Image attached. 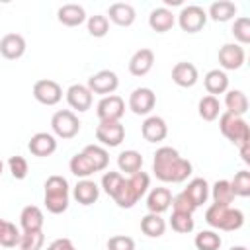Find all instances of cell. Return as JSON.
I'll return each mask as SVG.
<instances>
[{"label": "cell", "instance_id": "obj_14", "mask_svg": "<svg viewBox=\"0 0 250 250\" xmlns=\"http://www.w3.org/2000/svg\"><path fill=\"white\" fill-rule=\"evenodd\" d=\"M27 148L33 156H39V158H45V156H51L55 150H57V137L53 133H45V131H39L35 135H31L29 143H27Z\"/></svg>", "mask_w": 250, "mask_h": 250}, {"label": "cell", "instance_id": "obj_19", "mask_svg": "<svg viewBox=\"0 0 250 250\" xmlns=\"http://www.w3.org/2000/svg\"><path fill=\"white\" fill-rule=\"evenodd\" d=\"M172 205V191L168 188H152L146 195V209L148 213H158L162 215L164 211H168Z\"/></svg>", "mask_w": 250, "mask_h": 250}, {"label": "cell", "instance_id": "obj_39", "mask_svg": "<svg viewBox=\"0 0 250 250\" xmlns=\"http://www.w3.org/2000/svg\"><path fill=\"white\" fill-rule=\"evenodd\" d=\"M230 189L234 193V197H248L250 195V172L248 170H240L234 174V178L230 180Z\"/></svg>", "mask_w": 250, "mask_h": 250}, {"label": "cell", "instance_id": "obj_25", "mask_svg": "<svg viewBox=\"0 0 250 250\" xmlns=\"http://www.w3.org/2000/svg\"><path fill=\"white\" fill-rule=\"evenodd\" d=\"M43 211L37 205H27L21 209L20 213V225L23 229V232H31V230H43Z\"/></svg>", "mask_w": 250, "mask_h": 250}, {"label": "cell", "instance_id": "obj_18", "mask_svg": "<svg viewBox=\"0 0 250 250\" xmlns=\"http://www.w3.org/2000/svg\"><path fill=\"white\" fill-rule=\"evenodd\" d=\"M197 68L195 64L188 62V61H182V62H176L174 68H172V82L180 88H191L195 86L197 82Z\"/></svg>", "mask_w": 250, "mask_h": 250}, {"label": "cell", "instance_id": "obj_3", "mask_svg": "<svg viewBox=\"0 0 250 250\" xmlns=\"http://www.w3.org/2000/svg\"><path fill=\"white\" fill-rule=\"evenodd\" d=\"M205 223L219 230H238L244 225V213L240 209H234L230 205H209L205 211Z\"/></svg>", "mask_w": 250, "mask_h": 250}, {"label": "cell", "instance_id": "obj_33", "mask_svg": "<svg viewBox=\"0 0 250 250\" xmlns=\"http://www.w3.org/2000/svg\"><path fill=\"white\" fill-rule=\"evenodd\" d=\"M197 113L203 121H215L221 115V104L215 96H203L197 104Z\"/></svg>", "mask_w": 250, "mask_h": 250}, {"label": "cell", "instance_id": "obj_32", "mask_svg": "<svg viewBox=\"0 0 250 250\" xmlns=\"http://www.w3.org/2000/svg\"><path fill=\"white\" fill-rule=\"evenodd\" d=\"M82 152L88 156V160L92 162V166H94L96 172H102V170L107 168V164H109V154H107V150H105L102 145H86V146L82 148Z\"/></svg>", "mask_w": 250, "mask_h": 250}, {"label": "cell", "instance_id": "obj_38", "mask_svg": "<svg viewBox=\"0 0 250 250\" xmlns=\"http://www.w3.org/2000/svg\"><path fill=\"white\" fill-rule=\"evenodd\" d=\"M20 236H21V232H20V229L14 223H10V221H4L2 223V229H0V246H4V248L18 246L20 244Z\"/></svg>", "mask_w": 250, "mask_h": 250}, {"label": "cell", "instance_id": "obj_8", "mask_svg": "<svg viewBox=\"0 0 250 250\" xmlns=\"http://www.w3.org/2000/svg\"><path fill=\"white\" fill-rule=\"evenodd\" d=\"M125 113V102L121 96L111 94V96H104L98 105H96V115L102 123H109V121H121Z\"/></svg>", "mask_w": 250, "mask_h": 250}, {"label": "cell", "instance_id": "obj_13", "mask_svg": "<svg viewBox=\"0 0 250 250\" xmlns=\"http://www.w3.org/2000/svg\"><path fill=\"white\" fill-rule=\"evenodd\" d=\"M246 61L244 47L238 43H225L219 49V64L223 70H238Z\"/></svg>", "mask_w": 250, "mask_h": 250}, {"label": "cell", "instance_id": "obj_41", "mask_svg": "<svg viewBox=\"0 0 250 250\" xmlns=\"http://www.w3.org/2000/svg\"><path fill=\"white\" fill-rule=\"evenodd\" d=\"M170 227L172 230L180 232V234H188L193 230L195 227V221H193V215H188V213H172L170 217Z\"/></svg>", "mask_w": 250, "mask_h": 250}, {"label": "cell", "instance_id": "obj_20", "mask_svg": "<svg viewBox=\"0 0 250 250\" xmlns=\"http://www.w3.org/2000/svg\"><path fill=\"white\" fill-rule=\"evenodd\" d=\"M154 64V53L150 49H139L133 53V57L129 59V72L133 76H145L150 72Z\"/></svg>", "mask_w": 250, "mask_h": 250}, {"label": "cell", "instance_id": "obj_27", "mask_svg": "<svg viewBox=\"0 0 250 250\" xmlns=\"http://www.w3.org/2000/svg\"><path fill=\"white\" fill-rule=\"evenodd\" d=\"M184 193L188 195V199L191 201V205L197 209V207H201V205L207 201V197H209V184H207L205 178H193V180L188 184V188L184 189Z\"/></svg>", "mask_w": 250, "mask_h": 250}, {"label": "cell", "instance_id": "obj_7", "mask_svg": "<svg viewBox=\"0 0 250 250\" xmlns=\"http://www.w3.org/2000/svg\"><path fill=\"white\" fill-rule=\"evenodd\" d=\"M205 23H207V12L197 4L184 6L178 14V25L186 33H197L205 27Z\"/></svg>", "mask_w": 250, "mask_h": 250}, {"label": "cell", "instance_id": "obj_5", "mask_svg": "<svg viewBox=\"0 0 250 250\" xmlns=\"http://www.w3.org/2000/svg\"><path fill=\"white\" fill-rule=\"evenodd\" d=\"M219 129L236 146H242V145L250 143V127H248L246 119L240 117V115H232L229 111L221 113L219 115Z\"/></svg>", "mask_w": 250, "mask_h": 250}, {"label": "cell", "instance_id": "obj_43", "mask_svg": "<svg viewBox=\"0 0 250 250\" xmlns=\"http://www.w3.org/2000/svg\"><path fill=\"white\" fill-rule=\"evenodd\" d=\"M123 174H119V172H105L104 176H102V189L113 199V195L119 191V188H121V184H123Z\"/></svg>", "mask_w": 250, "mask_h": 250}, {"label": "cell", "instance_id": "obj_31", "mask_svg": "<svg viewBox=\"0 0 250 250\" xmlns=\"http://www.w3.org/2000/svg\"><path fill=\"white\" fill-rule=\"evenodd\" d=\"M141 230L150 236V238H158L164 234L166 230V221L162 219V215L158 213H146L143 219H141Z\"/></svg>", "mask_w": 250, "mask_h": 250}, {"label": "cell", "instance_id": "obj_4", "mask_svg": "<svg viewBox=\"0 0 250 250\" xmlns=\"http://www.w3.org/2000/svg\"><path fill=\"white\" fill-rule=\"evenodd\" d=\"M45 207L53 215H61L68 209V182L66 178L53 174L45 182Z\"/></svg>", "mask_w": 250, "mask_h": 250}, {"label": "cell", "instance_id": "obj_23", "mask_svg": "<svg viewBox=\"0 0 250 250\" xmlns=\"http://www.w3.org/2000/svg\"><path fill=\"white\" fill-rule=\"evenodd\" d=\"M72 195L80 205H92L100 197V186L96 182L88 180V178L86 180H78V184L72 189Z\"/></svg>", "mask_w": 250, "mask_h": 250}, {"label": "cell", "instance_id": "obj_36", "mask_svg": "<svg viewBox=\"0 0 250 250\" xmlns=\"http://www.w3.org/2000/svg\"><path fill=\"white\" fill-rule=\"evenodd\" d=\"M193 244H195L197 250H219L223 240L215 230H201V232L195 234Z\"/></svg>", "mask_w": 250, "mask_h": 250}, {"label": "cell", "instance_id": "obj_34", "mask_svg": "<svg viewBox=\"0 0 250 250\" xmlns=\"http://www.w3.org/2000/svg\"><path fill=\"white\" fill-rule=\"evenodd\" d=\"M68 168H70V172H72L76 178H80V180H86V178H90L92 174H96L92 162L88 160V156H86L84 152H76V154L70 158Z\"/></svg>", "mask_w": 250, "mask_h": 250}, {"label": "cell", "instance_id": "obj_52", "mask_svg": "<svg viewBox=\"0 0 250 250\" xmlns=\"http://www.w3.org/2000/svg\"><path fill=\"white\" fill-rule=\"evenodd\" d=\"M2 223H4V219H0V229H2Z\"/></svg>", "mask_w": 250, "mask_h": 250}, {"label": "cell", "instance_id": "obj_9", "mask_svg": "<svg viewBox=\"0 0 250 250\" xmlns=\"http://www.w3.org/2000/svg\"><path fill=\"white\" fill-rule=\"evenodd\" d=\"M88 90L92 92V94H98V96H111L115 90H117V86H119V78H117V74L113 72V70H98L96 74H92L90 78H88Z\"/></svg>", "mask_w": 250, "mask_h": 250}, {"label": "cell", "instance_id": "obj_10", "mask_svg": "<svg viewBox=\"0 0 250 250\" xmlns=\"http://www.w3.org/2000/svg\"><path fill=\"white\" fill-rule=\"evenodd\" d=\"M33 98L43 105H57L62 100V88L51 78H41L33 84Z\"/></svg>", "mask_w": 250, "mask_h": 250}, {"label": "cell", "instance_id": "obj_24", "mask_svg": "<svg viewBox=\"0 0 250 250\" xmlns=\"http://www.w3.org/2000/svg\"><path fill=\"white\" fill-rule=\"evenodd\" d=\"M57 18L66 27H76L86 21V10L80 4H62L57 12Z\"/></svg>", "mask_w": 250, "mask_h": 250}, {"label": "cell", "instance_id": "obj_47", "mask_svg": "<svg viewBox=\"0 0 250 250\" xmlns=\"http://www.w3.org/2000/svg\"><path fill=\"white\" fill-rule=\"evenodd\" d=\"M47 250H76V248L70 238H57L47 246Z\"/></svg>", "mask_w": 250, "mask_h": 250}, {"label": "cell", "instance_id": "obj_6", "mask_svg": "<svg viewBox=\"0 0 250 250\" xmlns=\"http://www.w3.org/2000/svg\"><path fill=\"white\" fill-rule=\"evenodd\" d=\"M51 129L59 139H72L80 133V119L70 109H59L51 117Z\"/></svg>", "mask_w": 250, "mask_h": 250}, {"label": "cell", "instance_id": "obj_49", "mask_svg": "<svg viewBox=\"0 0 250 250\" xmlns=\"http://www.w3.org/2000/svg\"><path fill=\"white\" fill-rule=\"evenodd\" d=\"M168 6H182V0H164V8Z\"/></svg>", "mask_w": 250, "mask_h": 250}, {"label": "cell", "instance_id": "obj_48", "mask_svg": "<svg viewBox=\"0 0 250 250\" xmlns=\"http://www.w3.org/2000/svg\"><path fill=\"white\" fill-rule=\"evenodd\" d=\"M238 148H240V156H242L244 164H250V143H248V145H242V146H238Z\"/></svg>", "mask_w": 250, "mask_h": 250}, {"label": "cell", "instance_id": "obj_44", "mask_svg": "<svg viewBox=\"0 0 250 250\" xmlns=\"http://www.w3.org/2000/svg\"><path fill=\"white\" fill-rule=\"evenodd\" d=\"M8 168H10V174H12L16 180H23V178L27 176V172H29L27 160H25L23 156H20V154L10 156V160H8Z\"/></svg>", "mask_w": 250, "mask_h": 250}, {"label": "cell", "instance_id": "obj_42", "mask_svg": "<svg viewBox=\"0 0 250 250\" xmlns=\"http://www.w3.org/2000/svg\"><path fill=\"white\" fill-rule=\"evenodd\" d=\"M45 242L43 230H31V232H21L20 236V248L21 250H41Z\"/></svg>", "mask_w": 250, "mask_h": 250}, {"label": "cell", "instance_id": "obj_46", "mask_svg": "<svg viewBox=\"0 0 250 250\" xmlns=\"http://www.w3.org/2000/svg\"><path fill=\"white\" fill-rule=\"evenodd\" d=\"M172 207H174V213H188V215H193V211H195V207L191 205V201L188 199V195H186L184 191L172 197Z\"/></svg>", "mask_w": 250, "mask_h": 250}, {"label": "cell", "instance_id": "obj_15", "mask_svg": "<svg viewBox=\"0 0 250 250\" xmlns=\"http://www.w3.org/2000/svg\"><path fill=\"white\" fill-rule=\"evenodd\" d=\"M141 135L146 143H160L168 135V125L160 115H148L141 125Z\"/></svg>", "mask_w": 250, "mask_h": 250}, {"label": "cell", "instance_id": "obj_11", "mask_svg": "<svg viewBox=\"0 0 250 250\" xmlns=\"http://www.w3.org/2000/svg\"><path fill=\"white\" fill-rule=\"evenodd\" d=\"M154 105H156V94L146 86L135 88L129 96V109L135 115H148L154 109Z\"/></svg>", "mask_w": 250, "mask_h": 250}, {"label": "cell", "instance_id": "obj_35", "mask_svg": "<svg viewBox=\"0 0 250 250\" xmlns=\"http://www.w3.org/2000/svg\"><path fill=\"white\" fill-rule=\"evenodd\" d=\"M209 195L213 197V203H217V205H230L234 199L229 180H217L213 184V188H209Z\"/></svg>", "mask_w": 250, "mask_h": 250}, {"label": "cell", "instance_id": "obj_1", "mask_svg": "<svg viewBox=\"0 0 250 250\" xmlns=\"http://www.w3.org/2000/svg\"><path fill=\"white\" fill-rule=\"evenodd\" d=\"M152 172L164 184H182L191 176L193 166L189 160L182 158L176 148L160 146L152 158Z\"/></svg>", "mask_w": 250, "mask_h": 250}, {"label": "cell", "instance_id": "obj_12", "mask_svg": "<svg viewBox=\"0 0 250 250\" xmlns=\"http://www.w3.org/2000/svg\"><path fill=\"white\" fill-rule=\"evenodd\" d=\"M96 139L100 141V145L105 148H113L119 146L125 139V127L121 125V121H109V123H102L96 127Z\"/></svg>", "mask_w": 250, "mask_h": 250}, {"label": "cell", "instance_id": "obj_40", "mask_svg": "<svg viewBox=\"0 0 250 250\" xmlns=\"http://www.w3.org/2000/svg\"><path fill=\"white\" fill-rule=\"evenodd\" d=\"M230 31H232V35H234V39L238 41L240 47L242 45H248L250 43V18H246V16L236 18Z\"/></svg>", "mask_w": 250, "mask_h": 250}, {"label": "cell", "instance_id": "obj_45", "mask_svg": "<svg viewBox=\"0 0 250 250\" xmlns=\"http://www.w3.org/2000/svg\"><path fill=\"white\" fill-rule=\"evenodd\" d=\"M107 250H135V240L125 234H115L107 240Z\"/></svg>", "mask_w": 250, "mask_h": 250}, {"label": "cell", "instance_id": "obj_17", "mask_svg": "<svg viewBox=\"0 0 250 250\" xmlns=\"http://www.w3.org/2000/svg\"><path fill=\"white\" fill-rule=\"evenodd\" d=\"M25 53V39L20 33H6L0 39V55L8 61H16Z\"/></svg>", "mask_w": 250, "mask_h": 250}, {"label": "cell", "instance_id": "obj_2", "mask_svg": "<svg viewBox=\"0 0 250 250\" xmlns=\"http://www.w3.org/2000/svg\"><path fill=\"white\" fill-rule=\"evenodd\" d=\"M148 186H150V176L146 172H137V174H131L129 178L123 180L119 191L113 195V201L121 207V209H131L146 191H148Z\"/></svg>", "mask_w": 250, "mask_h": 250}, {"label": "cell", "instance_id": "obj_37", "mask_svg": "<svg viewBox=\"0 0 250 250\" xmlns=\"http://www.w3.org/2000/svg\"><path fill=\"white\" fill-rule=\"evenodd\" d=\"M86 25H88V33L92 35V37H105L107 35V31H109V20H107V16H104V14H94V16H90L88 20H86Z\"/></svg>", "mask_w": 250, "mask_h": 250}, {"label": "cell", "instance_id": "obj_26", "mask_svg": "<svg viewBox=\"0 0 250 250\" xmlns=\"http://www.w3.org/2000/svg\"><path fill=\"white\" fill-rule=\"evenodd\" d=\"M203 84H205V90L209 92V96H215L217 98V94H225L229 90V76H227L225 70L213 68V70H209L205 74Z\"/></svg>", "mask_w": 250, "mask_h": 250}, {"label": "cell", "instance_id": "obj_51", "mask_svg": "<svg viewBox=\"0 0 250 250\" xmlns=\"http://www.w3.org/2000/svg\"><path fill=\"white\" fill-rule=\"evenodd\" d=\"M2 172H4V162L0 160V176H2Z\"/></svg>", "mask_w": 250, "mask_h": 250}, {"label": "cell", "instance_id": "obj_30", "mask_svg": "<svg viewBox=\"0 0 250 250\" xmlns=\"http://www.w3.org/2000/svg\"><path fill=\"white\" fill-rule=\"evenodd\" d=\"M117 166H119V170L121 172H125V174H137V172H141V168H143V156H141V152H137V150H133V148H129V150H123V152H119V156H117Z\"/></svg>", "mask_w": 250, "mask_h": 250}, {"label": "cell", "instance_id": "obj_21", "mask_svg": "<svg viewBox=\"0 0 250 250\" xmlns=\"http://www.w3.org/2000/svg\"><path fill=\"white\" fill-rule=\"evenodd\" d=\"M174 23H176L174 12L168 10V8H164V6L154 8V10L150 12V16H148V25H150V29L156 31V33H166V31H170V29L174 27Z\"/></svg>", "mask_w": 250, "mask_h": 250}, {"label": "cell", "instance_id": "obj_22", "mask_svg": "<svg viewBox=\"0 0 250 250\" xmlns=\"http://www.w3.org/2000/svg\"><path fill=\"white\" fill-rule=\"evenodd\" d=\"M107 16H109V20H111L115 25L129 27V25H133V21H135V18H137V12H135V8H133L131 4H127V2H115V4L109 6Z\"/></svg>", "mask_w": 250, "mask_h": 250}, {"label": "cell", "instance_id": "obj_16", "mask_svg": "<svg viewBox=\"0 0 250 250\" xmlns=\"http://www.w3.org/2000/svg\"><path fill=\"white\" fill-rule=\"evenodd\" d=\"M92 100H94L92 98V92L84 84H72L66 90V102H68V105L72 109L80 111V113L82 111H88L92 107Z\"/></svg>", "mask_w": 250, "mask_h": 250}, {"label": "cell", "instance_id": "obj_50", "mask_svg": "<svg viewBox=\"0 0 250 250\" xmlns=\"http://www.w3.org/2000/svg\"><path fill=\"white\" fill-rule=\"evenodd\" d=\"M230 250H248V248H246V246H232Z\"/></svg>", "mask_w": 250, "mask_h": 250}, {"label": "cell", "instance_id": "obj_28", "mask_svg": "<svg viewBox=\"0 0 250 250\" xmlns=\"http://www.w3.org/2000/svg\"><path fill=\"white\" fill-rule=\"evenodd\" d=\"M225 105H227L229 113L242 117L248 111V98L242 90H227L225 92Z\"/></svg>", "mask_w": 250, "mask_h": 250}, {"label": "cell", "instance_id": "obj_29", "mask_svg": "<svg viewBox=\"0 0 250 250\" xmlns=\"http://www.w3.org/2000/svg\"><path fill=\"white\" fill-rule=\"evenodd\" d=\"M236 16V4L230 0H217L209 6L207 18H211L213 21H229Z\"/></svg>", "mask_w": 250, "mask_h": 250}]
</instances>
